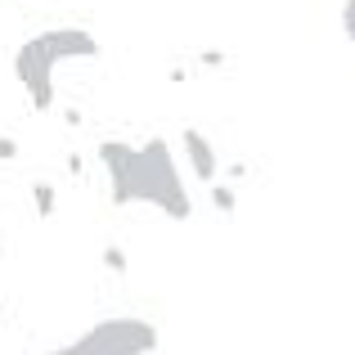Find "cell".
I'll return each instance as SVG.
<instances>
[{
	"label": "cell",
	"instance_id": "obj_8",
	"mask_svg": "<svg viewBox=\"0 0 355 355\" xmlns=\"http://www.w3.org/2000/svg\"><path fill=\"white\" fill-rule=\"evenodd\" d=\"M32 202H36V216L50 220V216H54V184H50V180H36V184H32Z\"/></svg>",
	"mask_w": 355,
	"mask_h": 355
},
{
	"label": "cell",
	"instance_id": "obj_9",
	"mask_svg": "<svg viewBox=\"0 0 355 355\" xmlns=\"http://www.w3.org/2000/svg\"><path fill=\"white\" fill-rule=\"evenodd\" d=\"M104 266L113 270V275H126V252H121L117 243H108V248H104Z\"/></svg>",
	"mask_w": 355,
	"mask_h": 355
},
{
	"label": "cell",
	"instance_id": "obj_4",
	"mask_svg": "<svg viewBox=\"0 0 355 355\" xmlns=\"http://www.w3.org/2000/svg\"><path fill=\"white\" fill-rule=\"evenodd\" d=\"M36 45L45 50V59L54 68L63 59H99V41L86 27H50V32H36Z\"/></svg>",
	"mask_w": 355,
	"mask_h": 355
},
{
	"label": "cell",
	"instance_id": "obj_1",
	"mask_svg": "<svg viewBox=\"0 0 355 355\" xmlns=\"http://www.w3.org/2000/svg\"><path fill=\"white\" fill-rule=\"evenodd\" d=\"M130 202H148L171 220H189L193 216V198L180 184V171L171 162V144L166 139H148L135 148V175H130Z\"/></svg>",
	"mask_w": 355,
	"mask_h": 355
},
{
	"label": "cell",
	"instance_id": "obj_11",
	"mask_svg": "<svg viewBox=\"0 0 355 355\" xmlns=\"http://www.w3.org/2000/svg\"><path fill=\"white\" fill-rule=\"evenodd\" d=\"M18 157V139L14 135H0V162H14Z\"/></svg>",
	"mask_w": 355,
	"mask_h": 355
},
{
	"label": "cell",
	"instance_id": "obj_2",
	"mask_svg": "<svg viewBox=\"0 0 355 355\" xmlns=\"http://www.w3.org/2000/svg\"><path fill=\"white\" fill-rule=\"evenodd\" d=\"M77 355H153L157 351V329L139 315H117V320H99L72 342Z\"/></svg>",
	"mask_w": 355,
	"mask_h": 355
},
{
	"label": "cell",
	"instance_id": "obj_5",
	"mask_svg": "<svg viewBox=\"0 0 355 355\" xmlns=\"http://www.w3.org/2000/svg\"><path fill=\"white\" fill-rule=\"evenodd\" d=\"M99 162L108 166L113 202H117V207H130V175H135V144H126V139H104V144H99Z\"/></svg>",
	"mask_w": 355,
	"mask_h": 355
},
{
	"label": "cell",
	"instance_id": "obj_12",
	"mask_svg": "<svg viewBox=\"0 0 355 355\" xmlns=\"http://www.w3.org/2000/svg\"><path fill=\"white\" fill-rule=\"evenodd\" d=\"M45 355H77V351H72V342H68V347H54V351H45Z\"/></svg>",
	"mask_w": 355,
	"mask_h": 355
},
{
	"label": "cell",
	"instance_id": "obj_3",
	"mask_svg": "<svg viewBox=\"0 0 355 355\" xmlns=\"http://www.w3.org/2000/svg\"><path fill=\"white\" fill-rule=\"evenodd\" d=\"M14 77H18V86L27 90L32 108H41V113H45V108H54V63L45 59V50L36 45V36L18 45V54H14Z\"/></svg>",
	"mask_w": 355,
	"mask_h": 355
},
{
	"label": "cell",
	"instance_id": "obj_13",
	"mask_svg": "<svg viewBox=\"0 0 355 355\" xmlns=\"http://www.w3.org/2000/svg\"><path fill=\"white\" fill-rule=\"evenodd\" d=\"M0 324H5V302H0Z\"/></svg>",
	"mask_w": 355,
	"mask_h": 355
},
{
	"label": "cell",
	"instance_id": "obj_6",
	"mask_svg": "<svg viewBox=\"0 0 355 355\" xmlns=\"http://www.w3.org/2000/svg\"><path fill=\"white\" fill-rule=\"evenodd\" d=\"M180 148H184V157H189L193 180H198V184H216V175H220V157H216L211 139L202 135L198 126H184V130H180Z\"/></svg>",
	"mask_w": 355,
	"mask_h": 355
},
{
	"label": "cell",
	"instance_id": "obj_10",
	"mask_svg": "<svg viewBox=\"0 0 355 355\" xmlns=\"http://www.w3.org/2000/svg\"><path fill=\"white\" fill-rule=\"evenodd\" d=\"M342 32H347V41H355V0L342 5Z\"/></svg>",
	"mask_w": 355,
	"mask_h": 355
},
{
	"label": "cell",
	"instance_id": "obj_7",
	"mask_svg": "<svg viewBox=\"0 0 355 355\" xmlns=\"http://www.w3.org/2000/svg\"><path fill=\"white\" fill-rule=\"evenodd\" d=\"M207 198H211V207H216L220 216H234V207H239V193L230 189V184H207Z\"/></svg>",
	"mask_w": 355,
	"mask_h": 355
}]
</instances>
